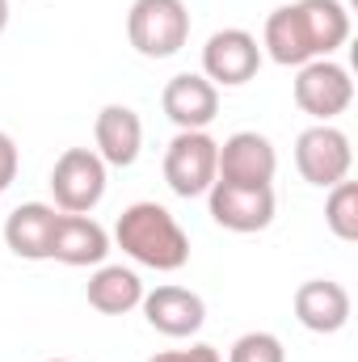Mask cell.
Here are the masks:
<instances>
[{
  "label": "cell",
  "mask_w": 358,
  "mask_h": 362,
  "mask_svg": "<svg viewBox=\"0 0 358 362\" xmlns=\"http://www.w3.org/2000/svg\"><path fill=\"white\" fill-rule=\"evenodd\" d=\"M219 177L215 181H232V185H270L278 173V152L266 135L258 131H236L219 144Z\"/></svg>",
  "instance_id": "10"
},
{
  "label": "cell",
  "mask_w": 358,
  "mask_h": 362,
  "mask_svg": "<svg viewBox=\"0 0 358 362\" xmlns=\"http://www.w3.org/2000/svg\"><path fill=\"white\" fill-rule=\"evenodd\" d=\"M291 93H295V105H299L304 114H312L316 122H333L337 114L350 110V101H354V81H350V72H346L337 59H312V64L299 68Z\"/></svg>",
  "instance_id": "8"
},
{
  "label": "cell",
  "mask_w": 358,
  "mask_h": 362,
  "mask_svg": "<svg viewBox=\"0 0 358 362\" xmlns=\"http://www.w3.org/2000/svg\"><path fill=\"white\" fill-rule=\"evenodd\" d=\"M144 320L161 333V337H194L202 325H207V303L198 291L190 286H156V291H144Z\"/></svg>",
  "instance_id": "11"
},
{
  "label": "cell",
  "mask_w": 358,
  "mask_h": 362,
  "mask_svg": "<svg viewBox=\"0 0 358 362\" xmlns=\"http://www.w3.org/2000/svg\"><path fill=\"white\" fill-rule=\"evenodd\" d=\"M17 165H21L17 144H13V135H4V131H0V194L13 185V177H17Z\"/></svg>",
  "instance_id": "21"
},
{
  "label": "cell",
  "mask_w": 358,
  "mask_h": 362,
  "mask_svg": "<svg viewBox=\"0 0 358 362\" xmlns=\"http://www.w3.org/2000/svg\"><path fill=\"white\" fill-rule=\"evenodd\" d=\"M350 291L333 278H308L295 291V320L308 333H342L350 325Z\"/></svg>",
  "instance_id": "13"
},
{
  "label": "cell",
  "mask_w": 358,
  "mask_h": 362,
  "mask_svg": "<svg viewBox=\"0 0 358 362\" xmlns=\"http://www.w3.org/2000/svg\"><path fill=\"white\" fill-rule=\"evenodd\" d=\"M114 240L135 266L148 270L173 274L190 262V236L161 202H131L114 223Z\"/></svg>",
  "instance_id": "1"
},
{
  "label": "cell",
  "mask_w": 358,
  "mask_h": 362,
  "mask_svg": "<svg viewBox=\"0 0 358 362\" xmlns=\"http://www.w3.org/2000/svg\"><path fill=\"white\" fill-rule=\"evenodd\" d=\"M127 38L144 59H169L190 42L185 0H135L127 8Z\"/></svg>",
  "instance_id": "2"
},
{
  "label": "cell",
  "mask_w": 358,
  "mask_h": 362,
  "mask_svg": "<svg viewBox=\"0 0 358 362\" xmlns=\"http://www.w3.org/2000/svg\"><path fill=\"white\" fill-rule=\"evenodd\" d=\"M161 105L178 131H207L219 118V89L202 72H178L161 93Z\"/></svg>",
  "instance_id": "12"
},
{
  "label": "cell",
  "mask_w": 358,
  "mask_h": 362,
  "mask_svg": "<svg viewBox=\"0 0 358 362\" xmlns=\"http://www.w3.org/2000/svg\"><path fill=\"white\" fill-rule=\"evenodd\" d=\"M105 185H110V169L93 148H68L51 169V194L64 215H89L105 198Z\"/></svg>",
  "instance_id": "4"
},
{
  "label": "cell",
  "mask_w": 358,
  "mask_h": 362,
  "mask_svg": "<svg viewBox=\"0 0 358 362\" xmlns=\"http://www.w3.org/2000/svg\"><path fill=\"white\" fill-rule=\"evenodd\" d=\"M93 152L105 160V169H131L144 152V118L131 105H101L93 118Z\"/></svg>",
  "instance_id": "9"
},
{
  "label": "cell",
  "mask_w": 358,
  "mask_h": 362,
  "mask_svg": "<svg viewBox=\"0 0 358 362\" xmlns=\"http://www.w3.org/2000/svg\"><path fill=\"white\" fill-rule=\"evenodd\" d=\"M55 206L47 202H21L4 219V245L21 262H51V236H55Z\"/></svg>",
  "instance_id": "14"
},
{
  "label": "cell",
  "mask_w": 358,
  "mask_h": 362,
  "mask_svg": "<svg viewBox=\"0 0 358 362\" xmlns=\"http://www.w3.org/2000/svg\"><path fill=\"white\" fill-rule=\"evenodd\" d=\"M148 362H224V358H219L215 346L198 341V346H190V350H165V354H152Z\"/></svg>",
  "instance_id": "20"
},
{
  "label": "cell",
  "mask_w": 358,
  "mask_h": 362,
  "mask_svg": "<svg viewBox=\"0 0 358 362\" xmlns=\"http://www.w3.org/2000/svg\"><path fill=\"white\" fill-rule=\"evenodd\" d=\"M47 362H68V358H47Z\"/></svg>",
  "instance_id": "23"
},
{
  "label": "cell",
  "mask_w": 358,
  "mask_h": 362,
  "mask_svg": "<svg viewBox=\"0 0 358 362\" xmlns=\"http://www.w3.org/2000/svg\"><path fill=\"white\" fill-rule=\"evenodd\" d=\"M262 68V42L249 30H215L202 47V76L219 89H241Z\"/></svg>",
  "instance_id": "7"
},
{
  "label": "cell",
  "mask_w": 358,
  "mask_h": 362,
  "mask_svg": "<svg viewBox=\"0 0 358 362\" xmlns=\"http://www.w3.org/2000/svg\"><path fill=\"white\" fill-rule=\"evenodd\" d=\"M228 362H287V350L274 333H241L228 350Z\"/></svg>",
  "instance_id": "19"
},
{
  "label": "cell",
  "mask_w": 358,
  "mask_h": 362,
  "mask_svg": "<svg viewBox=\"0 0 358 362\" xmlns=\"http://www.w3.org/2000/svg\"><path fill=\"white\" fill-rule=\"evenodd\" d=\"M8 30V0H0V34Z\"/></svg>",
  "instance_id": "22"
},
{
  "label": "cell",
  "mask_w": 358,
  "mask_h": 362,
  "mask_svg": "<svg viewBox=\"0 0 358 362\" xmlns=\"http://www.w3.org/2000/svg\"><path fill=\"white\" fill-rule=\"evenodd\" d=\"M295 17L312 47V59H329L350 38V8L342 0H295Z\"/></svg>",
  "instance_id": "16"
},
{
  "label": "cell",
  "mask_w": 358,
  "mask_h": 362,
  "mask_svg": "<svg viewBox=\"0 0 358 362\" xmlns=\"http://www.w3.org/2000/svg\"><path fill=\"white\" fill-rule=\"evenodd\" d=\"M219 144L207 131H178L165 148V181L178 198H202L219 177Z\"/></svg>",
  "instance_id": "5"
},
{
  "label": "cell",
  "mask_w": 358,
  "mask_h": 362,
  "mask_svg": "<svg viewBox=\"0 0 358 362\" xmlns=\"http://www.w3.org/2000/svg\"><path fill=\"white\" fill-rule=\"evenodd\" d=\"M350 165H354V148H350V135L337 131L333 122H316L308 131H299L295 139V169L299 177L316 189H333L337 181L350 177Z\"/></svg>",
  "instance_id": "3"
},
{
  "label": "cell",
  "mask_w": 358,
  "mask_h": 362,
  "mask_svg": "<svg viewBox=\"0 0 358 362\" xmlns=\"http://www.w3.org/2000/svg\"><path fill=\"white\" fill-rule=\"evenodd\" d=\"M85 299L101 316H127V312H135L144 303V282L127 266H97V274L85 286Z\"/></svg>",
  "instance_id": "17"
},
{
  "label": "cell",
  "mask_w": 358,
  "mask_h": 362,
  "mask_svg": "<svg viewBox=\"0 0 358 362\" xmlns=\"http://www.w3.org/2000/svg\"><path fill=\"white\" fill-rule=\"evenodd\" d=\"M325 223L337 240L354 245L358 240V185L354 181H337L325 198Z\"/></svg>",
  "instance_id": "18"
},
{
  "label": "cell",
  "mask_w": 358,
  "mask_h": 362,
  "mask_svg": "<svg viewBox=\"0 0 358 362\" xmlns=\"http://www.w3.org/2000/svg\"><path fill=\"white\" fill-rule=\"evenodd\" d=\"M207 206H211V219L224 228V232H262L274 223V185H232V181H215L207 189Z\"/></svg>",
  "instance_id": "6"
},
{
  "label": "cell",
  "mask_w": 358,
  "mask_h": 362,
  "mask_svg": "<svg viewBox=\"0 0 358 362\" xmlns=\"http://www.w3.org/2000/svg\"><path fill=\"white\" fill-rule=\"evenodd\" d=\"M110 253V232L89 215H59L55 236H51V262L64 266H105Z\"/></svg>",
  "instance_id": "15"
}]
</instances>
